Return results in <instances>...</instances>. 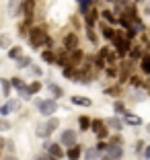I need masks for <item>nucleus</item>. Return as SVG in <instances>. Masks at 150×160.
<instances>
[{
  "mask_svg": "<svg viewBox=\"0 0 150 160\" xmlns=\"http://www.w3.org/2000/svg\"><path fill=\"white\" fill-rule=\"evenodd\" d=\"M0 86H2V97L8 101V99H10V94H13V84H10V80L0 78Z\"/></svg>",
  "mask_w": 150,
  "mask_h": 160,
  "instance_id": "nucleus-19",
  "label": "nucleus"
},
{
  "mask_svg": "<svg viewBox=\"0 0 150 160\" xmlns=\"http://www.w3.org/2000/svg\"><path fill=\"white\" fill-rule=\"evenodd\" d=\"M35 160H49L47 156H39V158H35Z\"/></svg>",
  "mask_w": 150,
  "mask_h": 160,
  "instance_id": "nucleus-50",
  "label": "nucleus"
},
{
  "mask_svg": "<svg viewBox=\"0 0 150 160\" xmlns=\"http://www.w3.org/2000/svg\"><path fill=\"white\" fill-rule=\"evenodd\" d=\"M60 144L66 148H72L78 144V133H76V129H70V127H66L64 132L60 133Z\"/></svg>",
  "mask_w": 150,
  "mask_h": 160,
  "instance_id": "nucleus-7",
  "label": "nucleus"
},
{
  "mask_svg": "<svg viewBox=\"0 0 150 160\" xmlns=\"http://www.w3.org/2000/svg\"><path fill=\"white\" fill-rule=\"evenodd\" d=\"M109 142H111V144H123V142H122V136H113Z\"/></svg>",
  "mask_w": 150,
  "mask_h": 160,
  "instance_id": "nucleus-48",
  "label": "nucleus"
},
{
  "mask_svg": "<svg viewBox=\"0 0 150 160\" xmlns=\"http://www.w3.org/2000/svg\"><path fill=\"white\" fill-rule=\"evenodd\" d=\"M113 111H115V115H126L127 111H126V105L122 103V101H115L113 103Z\"/></svg>",
  "mask_w": 150,
  "mask_h": 160,
  "instance_id": "nucleus-32",
  "label": "nucleus"
},
{
  "mask_svg": "<svg viewBox=\"0 0 150 160\" xmlns=\"http://www.w3.org/2000/svg\"><path fill=\"white\" fill-rule=\"evenodd\" d=\"M86 37H89L91 43H97V35H95V29L93 27H86Z\"/></svg>",
  "mask_w": 150,
  "mask_h": 160,
  "instance_id": "nucleus-38",
  "label": "nucleus"
},
{
  "mask_svg": "<svg viewBox=\"0 0 150 160\" xmlns=\"http://www.w3.org/2000/svg\"><path fill=\"white\" fill-rule=\"evenodd\" d=\"M85 160H101V152L97 148H86L85 150Z\"/></svg>",
  "mask_w": 150,
  "mask_h": 160,
  "instance_id": "nucleus-26",
  "label": "nucleus"
},
{
  "mask_svg": "<svg viewBox=\"0 0 150 160\" xmlns=\"http://www.w3.org/2000/svg\"><path fill=\"white\" fill-rule=\"evenodd\" d=\"M105 76H107V78H111V80L119 78V68H117V66H107V70H105Z\"/></svg>",
  "mask_w": 150,
  "mask_h": 160,
  "instance_id": "nucleus-31",
  "label": "nucleus"
},
{
  "mask_svg": "<svg viewBox=\"0 0 150 160\" xmlns=\"http://www.w3.org/2000/svg\"><path fill=\"white\" fill-rule=\"evenodd\" d=\"M109 53H111V49H109V47L105 45V47H101V49H99V53H97V56H99V58H103V60H107V58H109Z\"/></svg>",
  "mask_w": 150,
  "mask_h": 160,
  "instance_id": "nucleus-39",
  "label": "nucleus"
},
{
  "mask_svg": "<svg viewBox=\"0 0 150 160\" xmlns=\"http://www.w3.org/2000/svg\"><path fill=\"white\" fill-rule=\"evenodd\" d=\"M58 127H60V119H58V117H47V121L43 123V125H37L35 136H37V138H43V140H49V136L56 132Z\"/></svg>",
  "mask_w": 150,
  "mask_h": 160,
  "instance_id": "nucleus-4",
  "label": "nucleus"
},
{
  "mask_svg": "<svg viewBox=\"0 0 150 160\" xmlns=\"http://www.w3.org/2000/svg\"><path fill=\"white\" fill-rule=\"evenodd\" d=\"M101 160H113V158H111V156H107V154H103V156H101Z\"/></svg>",
  "mask_w": 150,
  "mask_h": 160,
  "instance_id": "nucleus-49",
  "label": "nucleus"
},
{
  "mask_svg": "<svg viewBox=\"0 0 150 160\" xmlns=\"http://www.w3.org/2000/svg\"><path fill=\"white\" fill-rule=\"evenodd\" d=\"M91 125H93V119L86 117V115H80L78 117V127H80V132H89Z\"/></svg>",
  "mask_w": 150,
  "mask_h": 160,
  "instance_id": "nucleus-23",
  "label": "nucleus"
},
{
  "mask_svg": "<svg viewBox=\"0 0 150 160\" xmlns=\"http://www.w3.org/2000/svg\"><path fill=\"white\" fill-rule=\"evenodd\" d=\"M23 68H31V58L29 56H23L17 60V70H23Z\"/></svg>",
  "mask_w": 150,
  "mask_h": 160,
  "instance_id": "nucleus-30",
  "label": "nucleus"
},
{
  "mask_svg": "<svg viewBox=\"0 0 150 160\" xmlns=\"http://www.w3.org/2000/svg\"><path fill=\"white\" fill-rule=\"evenodd\" d=\"M85 60V52L82 49H74V52H70V64L68 66H80V62Z\"/></svg>",
  "mask_w": 150,
  "mask_h": 160,
  "instance_id": "nucleus-15",
  "label": "nucleus"
},
{
  "mask_svg": "<svg viewBox=\"0 0 150 160\" xmlns=\"http://www.w3.org/2000/svg\"><path fill=\"white\" fill-rule=\"evenodd\" d=\"M146 132H148V133H150V121H148V125H146Z\"/></svg>",
  "mask_w": 150,
  "mask_h": 160,
  "instance_id": "nucleus-51",
  "label": "nucleus"
},
{
  "mask_svg": "<svg viewBox=\"0 0 150 160\" xmlns=\"http://www.w3.org/2000/svg\"><path fill=\"white\" fill-rule=\"evenodd\" d=\"M43 150H45L49 156H56V158H60V160L66 156V152H64V146H62L60 142L45 140V142H43Z\"/></svg>",
  "mask_w": 150,
  "mask_h": 160,
  "instance_id": "nucleus-6",
  "label": "nucleus"
},
{
  "mask_svg": "<svg viewBox=\"0 0 150 160\" xmlns=\"http://www.w3.org/2000/svg\"><path fill=\"white\" fill-rule=\"evenodd\" d=\"M101 17L107 21V25H119V17H117V14H113V10H109V8L101 10Z\"/></svg>",
  "mask_w": 150,
  "mask_h": 160,
  "instance_id": "nucleus-18",
  "label": "nucleus"
},
{
  "mask_svg": "<svg viewBox=\"0 0 150 160\" xmlns=\"http://www.w3.org/2000/svg\"><path fill=\"white\" fill-rule=\"evenodd\" d=\"M76 4H78L80 17H86V14L93 10V0H76Z\"/></svg>",
  "mask_w": 150,
  "mask_h": 160,
  "instance_id": "nucleus-13",
  "label": "nucleus"
},
{
  "mask_svg": "<svg viewBox=\"0 0 150 160\" xmlns=\"http://www.w3.org/2000/svg\"><path fill=\"white\" fill-rule=\"evenodd\" d=\"M123 121H126L127 125H134V127H140L142 123H144L140 115H134V113H130V111H127V113L123 115Z\"/></svg>",
  "mask_w": 150,
  "mask_h": 160,
  "instance_id": "nucleus-16",
  "label": "nucleus"
},
{
  "mask_svg": "<svg viewBox=\"0 0 150 160\" xmlns=\"http://www.w3.org/2000/svg\"><path fill=\"white\" fill-rule=\"evenodd\" d=\"M140 70H142V74L150 76V53H144V58L140 60Z\"/></svg>",
  "mask_w": 150,
  "mask_h": 160,
  "instance_id": "nucleus-25",
  "label": "nucleus"
},
{
  "mask_svg": "<svg viewBox=\"0 0 150 160\" xmlns=\"http://www.w3.org/2000/svg\"><path fill=\"white\" fill-rule=\"evenodd\" d=\"M95 136H97V140H107L109 138V127H101Z\"/></svg>",
  "mask_w": 150,
  "mask_h": 160,
  "instance_id": "nucleus-37",
  "label": "nucleus"
},
{
  "mask_svg": "<svg viewBox=\"0 0 150 160\" xmlns=\"http://www.w3.org/2000/svg\"><path fill=\"white\" fill-rule=\"evenodd\" d=\"M41 60L45 62V64H58V56L52 52V49H43L41 52Z\"/></svg>",
  "mask_w": 150,
  "mask_h": 160,
  "instance_id": "nucleus-21",
  "label": "nucleus"
},
{
  "mask_svg": "<svg viewBox=\"0 0 150 160\" xmlns=\"http://www.w3.org/2000/svg\"><path fill=\"white\" fill-rule=\"evenodd\" d=\"M123 123H126V121H122L117 115H113V117L105 119V125H107V127H113L115 132H122V129H123Z\"/></svg>",
  "mask_w": 150,
  "mask_h": 160,
  "instance_id": "nucleus-14",
  "label": "nucleus"
},
{
  "mask_svg": "<svg viewBox=\"0 0 150 160\" xmlns=\"http://www.w3.org/2000/svg\"><path fill=\"white\" fill-rule=\"evenodd\" d=\"M130 82H132L134 86H142V80L138 78V76H132V78H130Z\"/></svg>",
  "mask_w": 150,
  "mask_h": 160,
  "instance_id": "nucleus-45",
  "label": "nucleus"
},
{
  "mask_svg": "<svg viewBox=\"0 0 150 160\" xmlns=\"http://www.w3.org/2000/svg\"><path fill=\"white\" fill-rule=\"evenodd\" d=\"M10 84H13V88H14V90H19V92H21V90H25V88H27V84L23 82V78H19V76H14V78H10Z\"/></svg>",
  "mask_w": 150,
  "mask_h": 160,
  "instance_id": "nucleus-28",
  "label": "nucleus"
},
{
  "mask_svg": "<svg viewBox=\"0 0 150 160\" xmlns=\"http://www.w3.org/2000/svg\"><path fill=\"white\" fill-rule=\"evenodd\" d=\"M49 37L45 27H31L29 29V43H31L33 49H39V47H45V41Z\"/></svg>",
  "mask_w": 150,
  "mask_h": 160,
  "instance_id": "nucleus-1",
  "label": "nucleus"
},
{
  "mask_svg": "<svg viewBox=\"0 0 150 160\" xmlns=\"http://www.w3.org/2000/svg\"><path fill=\"white\" fill-rule=\"evenodd\" d=\"M21 109V101H14V99H8V101H4V105L0 107V115L2 117H8L10 113H14V111H19Z\"/></svg>",
  "mask_w": 150,
  "mask_h": 160,
  "instance_id": "nucleus-8",
  "label": "nucleus"
},
{
  "mask_svg": "<svg viewBox=\"0 0 150 160\" xmlns=\"http://www.w3.org/2000/svg\"><path fill=\"white\" fill-rule=\"evenodd\" d=\"M144 58V52H142V45H134L130 52V62H140Z\"/></svg>",
  "mask_w": 150,
  "mask_h": 160,
  "instance_id": "nucleus-22",
  "label": "nucleus"
},
{
  "mask_svg": "<svg viewBox=\"0 0 150 160\" xmlns=\"http://www.w3.org/2000/svg\"><path fill=\"white\" fill-rule=\"evenodd\" d=\"M144 148H146V144H144V142H138V144H136V152H140V154L144 152Z\"/></svg>",
  "mask_w": 150,
  "mask_h": 160,
  "instance_id": "nucleus-47",
  "label": "nucleus"
},
{
  "mask_svg": "<svg viewBox=\"0 0 150 160\" xmlns=\"http://www.w3.org/2000/svg\"><path fill=\"white\" fill-rule=\"evenodd\" d=\"M101 35H103L107 41H113V39H115V35H117V31L113 29V25H105V23H101Z\"/></svg>",
  "mask_w": 150,
  "mask_h": 160,
  "instance_id": "nucleus-12",
  "label": "nucleus"
},
{
  "mask_svg": "<svg viewBox=\"0 0 150 160\" xmlns=\"http://www.w3.org/2000/svg\"><path fill=\"white\" fill-rule=\"evenodd\" d=\"M105 94H109V97H119V86H111V88H105Z\"/></svg>",
  "mask_w": 150,
  "mask_h": 160,
  "instance_id": "nucleus-40",
  "label": "nucleus"
},
{
  "mask_svg": "<svg viewBox=\"0 0 150 160\" xmlns=\"http://www.w3.org/2000/svg\"><path fill=\"white\" fill-rule=\"evenodd\" d=\"M62 43H64V49L70 53V52H74V49H78V43L80 41H78V35H76V33H66Z\"/></svg>",
  "mask_w": 150,
  "mask_h": 160,
  "instance_id": "nucleus-9",
  "label": "nucleus"
},
{
  "mask_svg": "<svg viewBox=\"0 0 150 160\" xmlns=\"http://www.w3.org/2000/svg\"><path fill=\"white\" fill-rule=\"evenodd\" d=\"M8 17H17V12H19V0H8Z\"/></svg>",
  "mask_w": 150,
  "mask_h": 160,
  "instance_id": "nucleus-29",
  "label": "nucleus"
},
{
  "mask_svg": "<svg viewBox=\"0 0 150 160\" xmlns=\"http://www.w3.org/2000/svg\"><path fill=\"white\" fill-rule=\"evenodd\" d=\"M107 2H113V0H107Z\"/></svg>",
  "mask_w": 150,
  "mask_h": 160,
  "instance_id": "nucleus-52",
  "label": "nucleus"
},
{
  "mask_svg": "<svg viewBox=\"0 0 150 160\" xmlns=\"http://www.w3.org/2000/svg\"><path fill=\"white\" fill-rule=\"evenodd\" d=\"M21 99H25V101H29V99H33V94H31V90H29V86H27V88H25V90H21Z\"/></svg>",
  "mask_w": 150,
  "mask_h": 160,
  "instance_id": "nucleus-42",
  "label": "nucleus"
},
{
  "mask_svg": "<svg viewBox=\"0 0 150 160\" xmlns=\"http://www.w3.org/2000/svg\"><path fill=\"white\" fill-rule=\"evenodd\" d=\"M105 154L111 156L113 160H122L123 158V146H122V144H111V142H109V148H107Z\"/></svg>",
  "mask_w": 150,
  "mask_h": 160,
  "instance_id": "nucleus-10",
  "label": "nucleus"
},
{
  "mask_svg": "<svg viewBox=\"0 0 150 160\" xmlns=\"http://www.w3.org/2000/svg\"><path fill=\"white\" fill-rule=\"evenodd\" d=\"M41 82H39V80H33V82H31V84H29V90H31V94H37L39 92V90H41Z\"/></svg>",
  "mask_w": 150,
  "mask_h": 160,
  "instance_id": "nucleus-34",
  "label": "nucleus"
},
{
  "mask_svg": "<svg viewBox=\"0 0 150 160\" xmlns=\"http://www.w3.org/2000/svg\"><path fill=\"white\" fill-rule=\"evenodd\" d=\"M0 47H4V49H10V37L6 33L0 35Z\"/></svg>",
  "mask_w": 150,
  "mask_h": 160,
  "instance_id": "nucleus-36",
  "label": "nucleus"
},
{
  "mask_svg": "<svg viewBox=\"0 0 150 160\" xmlns=\"http://www.w3.org/2000/svg\"><path fill=\"white\" fill-rule=\"evenodd\" d=\"M111 43L115 45V52H117L119 58L130 56V52H132V39L127 37V35H123L122 31H117V35H115V39H113Z\"/></svg>",
  "mask_w": 150,
  "mask_h": 160,
  "instance_id": "nucleus-3",
  "label": "nucleus"
},
{
  "mask_svg": "<svg viewBox=\"0 0 150 160\" xmlns=\"http://www.w3.org/2000/svg\"><path fill=\"white\" fill-rule=\"evenodd\" d=\"M138 33H140V31H138V29L134 27V25H132L130 29H126V35H127V37H130V39H134V37H136Z\"/></svg>",
  "mask_w": 150,
  "mask_h": 160,
  "instance_id": "nucleus-41",
  "label": "nucleus"
},
{
  "mask_svg": "<svg viewBox=\"0 0 150 160\" xmlns=\"http://www.w3.org/2000/svg\"><path fill=\"white\" fill-rule=\"evenodd\" d=\"M19 14H25V23L31 25L33 23V14H35V0H23L19 6V12H17V17Z\"/></svg>",
  "mask_w": 150,
  "mask_h": 160,
  "instance_id": "nucleus-5",
  "label": "nucleus"
},
{
  "mask_svg": "<svg viewBox=\"0 0 150 160\" xmlns=\"http://www.w3.org/2000/svg\"><path fill=\"white\" fill-rule=\"evenodd\" d=\"M95 148H97L99 152H107V148H109V142H107V140H97Z\"/></svg>",
  "mask_w": 150,
  "mask_h": 160,
  "instance_id": "nucleus-35",
  "label": "nucleus"
},
{
  "mask_svg": "<svg viewBox=\"0 0 150 160\" xmlns=\"http://www.w3.org/2000/svg\"><path fill=\"white\" fill-rule=\"evenodd\" d=\"M8 58L10 60H19V58H23V47L21 45H14L8 49Z\"/></svg>",
  "mask_w": 150,
  "mask_h": 160,
  "instance_id": "nucleus-27",
  "label": "nucleus"
},
{
  "mask_svg": "<svg viewBox=\"0 0 150 160\" xmlns=\"http://www.w3.org/2000/svg\"><path fill=\"white\" fill-rule=\"evenodd\" d=\"M72 105H78V107H91L93 101H91L89 97H78V94H74V97H72Z\"/></svg>",
  "mask_w": 150,
  "mask_h": 160,
  "instance_id": "nucleus-24",
  "label": "nucleus"
},
{
  "mask_svg": "<svg viewBox=\"0 0 150 160\" xmlns=\"http://www.w3.org/2000/svg\"><path fill=\"white\" fill-rule=\"evenodd\" d=\"M99 14H101V10H97V8H93L89 14H86V17H85V23H86V27H93V29H95V23H97Z\"/></svg>",
  "mask_w": 150,
  "mask_h": 160,
  "instance_id": "nucleus-20",
  "label": "nucleus"
},
{
  "mask_svg": "<svg viewBox=\"0 0 150 160\" xmlns=\"http://www.w3.org/2000/svg\"><path fill=\"white\" fill-rule=\"evenodd\" d=\"M29 70H31L35 76H41V74H43V70H41L39 66H35V64H31V68H29Z\"/></svg>",
  "mask_w": 150,
  "mask_h": 160,
  "instance_id": "nucleus-43",
  "label": "nucleus"
},
{
  "mask_svg": "<svg viewBox=\"0 0 150 160\" xmlns=\"http://www.w3.org/2000/svg\"><path fill=\"white\" fill-rule=\"evenodd\" d=\"M0 129L2 132H6V129H10V125H8V121H6L4 117H2V123H0Z\"/></svg>",
  "mask_w": 150,
  "mask_h": 160,
  "instance_id": "nucleus-46",
  "label": "nucleus"
},
{
  "mask_svg": "<svg viewBox=\"0 0 150 160\" xmlns=\"http://www.w3.org/2000/svg\"><path fill=\"white\" fill-rule=\"evenodd\" d=\"M101 127H105V119H93V125H91V132L97 133Z\"/></svg>",
  "mask_w": 150,
  "mask_h": 160,
  "instance_id": "nucleus-33",
  "label": "nucleus"
},
{
  "mask_svg": "<svg viewBox=\"0 0 150 160\" xmlns=\"http://www.w3.org/2000/svg\"><path fill=\"white\" fill-rule=\"evenodd\" d=\"M82 156H85V150H82L80 144H76V146H72V148H66V158L68 160H80Z\"/></svg>",
  "mask_w": 150,
  "mask_h": 160,
  "instance_id": "nucleus-11",
  "label": "nucleus"
},
{
  "mask_svg": "<svg viewBox=\"0 0 150 160\" xmlns=\"http://www.w3.org/2000/svg\"><path fill=\"white\" fill-rule=\"evenodd\" d=\"M47 90L52 92V99H62L64 97V88L56 82H47Z\"/></svg>",
  "mask_w": 150,
  "mask_h": 160,
  "instance_id": "nucleus-17",
  "label": "nucleus"
},
{
  "mask_svg": "<svg viewBox=\"0 0 150 160\" xmlns=\"http://www.w3.org/2000/svg\"><path fill=\"white\" fill-rule=\"evenodd\" d=\"M33 105L43 117H54L58 111V99H33Z\"/></svg>",
  "mask_w": 150,
  "mask_h": 160,
  "instance_id": "nucleus-2",
  "label": "nucleus"
},
{
  "mask_svg": "<svg viewBox=\"0 0 150 160\" xmlns=\"http://www.w3.org/2000/svg\"><path fill=\"white\" fill-rule=\"evenodd\" d=\"M142 158H144V160H150V144H146L144 152H142Z\"/></svg>",
  "mask_w": 150,
  "mask_h": 160,
  "instance_id": "nucleus-44",
  "label": "nucleus"
}]
</instances>
